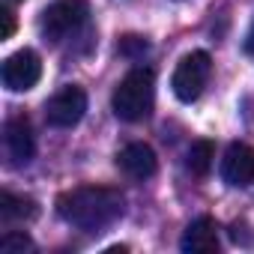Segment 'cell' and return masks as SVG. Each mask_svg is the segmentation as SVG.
<instances>
[{
	"mask_svg": "<svg viewBox=\"0 0 254 254\" xmlns=\"http://www.w3.org/2000/svg\"><path fill=\"white\" fill-rule=\"evenodd\" d=\"M245 51H248V54H254V24H251L248 36H245Z\"/></svg>",
	"mask_w": 254,
	"mask_h": 254,
	"instance_id": "2e32d148",
	"label": "cell"
},
{
	"mask_svg": "<svg viewBox=\"0 0 254 254\" xmlns=\"http://www.w3.org/2000/svg\"><path fill=\"white\" fill-rule=\"evenodd\" d=\"M209 75H212V57L206 51H189L171 75V90L180 102L189 105V102L200 99Z\"/></svg>",
	"mask_w": 254,
	"mask_h": 254,
	"instance_id": "277c9868",
	"label": "cell"
},
{
	"mask_svg": "<svg viewBox=\"0 0 254 254\" xmlns=\"http://www.w3.org/2000/svg\"><path fill=\"white\" fill-rule=\"evenodd\" d=\"M0 78H3V87L12 93H27L39 84L42 78V60L36 51L21 48L15 54H9L3 60V69H0Z\"/></svg>",
	"mask_w": 254,
	"mask_h": 254,
	"instance_id": "8992f818",
	"label": "cell"
},
{
	"mask_svg": "<svg viewBox=\"0 0 254 254\" xmlns=\"http://www.w3.org/2000/svg\"><path fill=\"white\" fill-rule=\"evenodd\" d=\"M90 18V3L87 0H54L51 6L42 9L39 30L48 42H63L75 36Z\"/></svg>",
	"mask_w": 254,
	"mask_h": 254,
	"instance_id": "3957f363",
	"label": "cell"
},
{
	"mask_svg": "<svg viewBox=\"0 0 254 254\" xmlns=\"http://www.w3.org/2000/svg\"><path fill=\"white\" fill-rule=\"evenodd\" d=\"M3 144H6V156L12 165H27L36 153V138H33V126L24 114H15L6 120L3 126Z\"/></svg>",
	"mask_w": 254,
	"mask_h": 254,
	"instance_id": "52a82bcc",
	"label": "cell"
},
{
	"mask_svg": "<svg viewBox=\"0 0 254 254\" xmlns=\"http://www.w3.org/2000/svg\"><path fill=\"white\" fill-rule=\"evenodd\" d=\"M117 51H120L123 57L138 60V57H144V54L150 51V45H147L141 36H123V39H120V45H117Z\"/></svg>",
	"mask_w": 254,
	"mask_h": 254,
	"instance_id": "5bb4252c",
	"label": "cell"
},
{
	"mask_svg": "<svg viewBox=\"0 0 254 254\" xmlns=\"http://www.w3.org/2000/svg\"><path fill=\"white\" fill-rule=\"evenodd\" d=\"M15 33V15H12V9H9V3L0 9V39H9Z\"/></svg>",
	"mask_w": 254,
	"mask_h": 254,
	"instance_id": "9a60e30c",
	"label": "cell"
},
{
	"mask_svg": "<svg viewBox=\"0 0 254 254\" xmlns=\"http://www.w3.org/2000/svg\"><path fill=\"white\" fill-rule=\"evenodd\" d=\"M84 111H87V93L78 84H66L63 90H57L45 102V120L54 129H72V126H78Z\"/></svg>",
	"mask_w": 254,
	"mask_h": 254,
	"instance_id": "5b68a950",
	"label": "cell"
},
{
	"mask_svg": "<svg viewBox=\"0 0 254 254\" xmlns=\"http://www.w3.org/2000/svg\"><path fill=\"white\" fill-rule=\"evenodd\" d=\"M33 239L24 233V230H6L3 239H0V251L3 254H24V251H33Z\"/></svg>",
	"mask_w": 254,
	"mask_h": 254,
	"instance_id": "4fadbf2b",
	"label": "cell"
},
{
	"mask_svg": "<svg viewBox=\"0 0 254 254\" xmlns=\"http://www.w3.org/2000/svg\"><path fill=\"white\" fill-rule=\"evenodd\" d=\"M156 105V75L147 66H138L126 75L114 96H111V108L123 123H141L153 114Z\"/></svg>",
	"mask_w": 254,
	"mask_h": 254,
	"instance_id": "7a4b0ae2",
	"label": "cell"
},
{
	"mask_svg": "<svg viewBox=\"0 0 254 254\" xmlns=\"http://www.w3.org/2000/svg\"><path fill=\"white\" fill-rule=\"evenodd\" d=\"M117 168L129 177V180L144 183V180H150V177L159 171V159H156V153H153L150 144L135 141V144L123 147V150L117 153Z\"/></svg>",
	"mask_w": 254,
	"mask_h": 254,
	"instance_id": "9c48e42d",
	"label": "cell"
},
{
	"mask_svg": "<svg viewBox=\"0 0 254 254\" xmlns=\"http://www.w3.org/2000/svg\"><path fill=\"white\" fill-rule=\"evenodd\" d=\"M212 159H215V144L212 141H194L186 153V171L191 177H206L209 168H212Z\"/></svg>",
	"mask_w": 254,
	"mask_h": 254,
	"instance_id": "7c38bea8",
	"label": "cell"
},
{
	"mask_svg": "<svg viewBox=\"0 0 254 254\" xmlns=\"http://www.w3.org/2000/svg\"><path fill=\"white\" fill-rule=\"evenodd\" d=\"M221 180L233 189L254 186V147L248 144H230L221 159Z\"/></svg>",
	"mask_w": 254,
	"mask_h": 254,
	"instance_id": "ba28073f",
	"label": "cell"
},
{
	"mask_svg": "<svg viewBox=\"0 0 254 254\" xmlns=\"http://www.w3.org/2000/svg\"><path fill=\"white\" fill-rule=\"evenodd\" d=\"M123 209L126 197L120 194V189L108 186H78L57 197V215L87 233H102L123 215Z\"/></svg>",
	"mask_w": 254,
	"mask_h": 254,
	"instance_id": "6da1fadb",
	"label": "cell"
},
{
	"mask_svg": "<svg viewBox=\"0 0 254 254\" xmlns=\"http://www.w3.org/2000/svg\"><path fill=\"white\" fill-rule=\"evenodd\" d=\"M36 215H39V206L33 197H21L12 191L0 194V221L3 224H24V221H33Z\"/></svg>",
	"mask_w": 254,
	"mask_h": 254,
	"instance_id": "8fae6325",
	"label": "cell"
},
{
	"mask_svg": "<svg viewBox=\"0 0 254 254\" xmlns=\"http://www.w3.org/2000/svg\"><path fill=\"white\" fill-rule=\"evenodd\" d=\"M180 248L186 254H212V251H218V224H215V218H209V215L194 218L186 227V233L180 239Z\"/></svg>",
	"mask_w": 254,
	"mask_h": 254,
	"instance_id": "30bf717a",
	"label": "cell"
},
{
	"mask_svg": "<svg viewBox=\"0 0 254 254\" xmlns=\"http://www.w3.org/2000/svg\"><path fill=\"white\" fill-rule=\"evenodd\" d=\"M6 3H21V0H6Z\"/></svg>",
	"mask_w": 254,
	"mask_h": 254,
	"instance_id": "e0dca14e",
	"label": "cell"
}]
</instances>
